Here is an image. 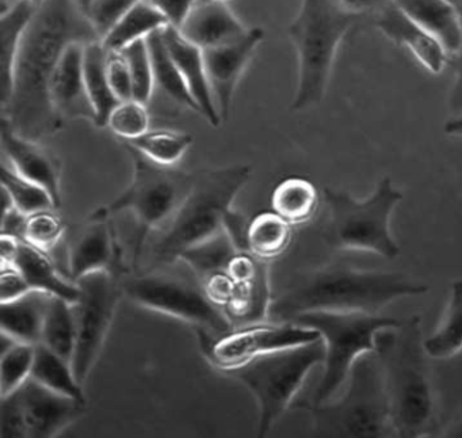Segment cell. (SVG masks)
Here are the masks:
<instances>
[{"mask_svg": "<svg viewBox=\"0 0 462 438\" xmlns=\"http://www.w3.org/2000/svg\"><path fill=\"white\" fill-rule=\"evenodd\" d=\"M96 42L101 36L75 0H42L21 40L2 120L34 142L58 134L64 120L51 98L53 75L71 45Z\"/></svg>", "mask_w": 462, "mask_h": 438, "instance_id": "1", "label": "cell"}, {"mask_svg": "<svg viewBox=\"0 0 462 438\" xmlns=\"http://www.w3.org/2000/svg\"><path fill=\"white\" fill-rule=\"evenodd\" d=\"M429 286L402 273L362 270L332 262L305 273L273 300V322H293L313 311L380 313L402 297L421 296Z\"/></svg>", "mask_w": 462, "mask_h": 438, "instance_id": "2", "label": "cell"}, {"mask_svg": "<svg viewBox=\"0 0 462 438\" xmlns=\"http://www.w3.org/2000/svg\"><path fill=\"white\" fill-rule=\"evenodd\" d=\"M396 437H426L438 424V399L424 351L420 318L412 316L375 337Z\"/></svg>", "mask_w": 462, "mask_h": 438, "instance_id": "3", "label": "cell"}, {"mask_svg": "<svg viewBox=\"0 0 462 438\" xmlns=\"http://www.w3.org/2000/svg\"><path fill=\"white\" fill-rule=\"evenodd\" d=\"M372 18L353 14L337 0H301L288 36L299 61V80L291 109L310 110L321 104L346 37Z\"/></svg>", "mask_w": 462, "mask_h": 438, "instance_id": "4", "label": "cell"}, {"mask_svg": "<svg viewBox=\"0 0 462 438\" xmlns=\"http://www.w3.org/2000/svg\"><path fill=\"white\" fill-rule=\"evenodd\" d=\"M248 164L194 172L193 185L151 247V267L174 264L197 243L223 231L235 199L251 180Z\"/></svg>", "mask_w": 462, "mask_h": 438, "instance_id": "5", "label": "cell"}, {"mask_svg": "<svg viewBox=\"0 0 462 438\" xmlns=\"http://www.w3.org/2000/svg\"><path fill=\"white\" fill-rule=\"evenodd\" d=\"M124 292L140 307L190 324L199 340H216L235 330L223 308L208 297L201 278L180 259L147 272L136 270L124 277Z\"/></svg>", "mask_w": 462, "mask_h": 438, "instance_id": "6", "label": "cell"}, {"mask_svg": "<svg viewBox=\"0 0 462 438\" xmlns=\"http://www.w3.org/2000/svg\"><path fill=\"white\" fill-rule=\"evenodd\" d=\"M345 394L324 403L299 402L318 437H394L383 369L374 351L356 359Z\"/></svg>", "mask_w": 462, "mask_h": 438, "instance_id": "7", "label": "cell"}, {"mask_svg": "<svg viewBox=\"0 0 462 438\" xmlns=\"http://www.w3.org/2000/svg\"><path fill=\"white\" fill-rule=\"evenodd\" d=\"M324 200L328 208L324 239L329 247L386 259L399 256L400 246L392 234L391 220L402 193L391 178L383 177L365 200L332 188L324 189Z\"/></svg>", "mask_w": 462, "mask_h": 438, "instance_id": "8", "label": "cell"}, {"mask_svg": "<svg viewBox=\"0 0 462 438\" xmlns=\"http://www.w3.org/2000/svg\"><path fill=\"white\" fill-rule=\"evenodd\" d=\"M134 163V175L128 188L110 204L99 208L94 215L112 218L116 213L131 212L136 220L134 246V267L139 270L148 238L163 228L190 191L194 172L172 166H162L145 158L142 153L123 143Z\"/></svg>", "mask_w": 462, "mask_h": 438, "instance_id": "9", "label": "cell"}, {"mask_svg": "<svg viewBox=\"0 0 462 438\" xmlns=\"http://www.w3.org/2000/svg\"><path fill=\"white\" fill-rule=\"evenodd\" d=\"M293 322L319 331L326 346L324 372L310 400L313 403L334 399L350 377L356 359L374 351L378 332L400 323L391 316L359 311H313Z\"/></svg>", "mask_w": 462, "mask_h": 438, "instance_id": "10", "label": "cell"}, {"mask_svg": "<svg viewBox=\"0 0 462 438\" xmlns=\"http://www.w3.org/2000/svg\"><path fill=\"white\" fill-rule=\"evenodd\" d=\"M324 359L326 346L323 340H319L263 354L226 372L242 381L255 396L259 408V437H264L291 407L310 370L324 364Z\"/></svg>", "mask_w": 462, "mask_h": 438, "instance_id": "11", "label": "cell"}, {"mask_svg": "<svg viewBox=\"0 0 462 438\" xmlns=\"http://www.w3.org/2000/svg\"><path fill=\"white\" fill-rule=\"evenodd\" d=\"M124 275L116 270H99L77 281L80 294L74 304L78 338L72 369L80 384H85L96 367L118 303L125 296Z\"/></svg>", "mask_w": 462, "mask_h": 438, "instance_id": "12", "label": "cell"}, {"mask_svg": "<svg viewBox=\"0 0 462 438\" xmlns=\"http://www.w3.org/2000/svg\"><path fill=\"white\" fill-rule=\"evenodd\" d=\"M321 340L310 327L294 322H274L237 327L216 340H199L208 361L221 372L235 369L256 357Z\"/></svg>", "mask_w": 462, "mask_h": 438, "instance_id": "13", "label": "cell"}, {"mask_svg": "<svg viewBox=\"0 0 462 438\" xmlns=\"http://www.w3.org/2000/svg\"><path fill=\"white\" fill-rule=\"evenodd\" d=\"M263 39V29L251 28L245 36L235 42L202 50L210 88L223 123L231 115L232 101L237 85Z\"/></svg>", "mask_w": 462, "mask_h": 438, "instance_id": "14", "label": "cell"}, {"mask_svg": "<svg viewBox=\"0 0 462 438\" xmlns=\"http://www.w3.org/2000/svg\"><path fill=\"white\" fill-rule=\"evenodd\" d=\"M15 392L23 408L28 437H55L78 421L88 407V402L53 391L32 377Z\"/></svg>", "mask_w": 462, "mask_h": 438, "instance_id": "15", "label": "cell"}, {"mask_svg": "<svg viewBox=\"0 0 462 438\" xmlns=\"http://www.w3.org/2000/svg\"><path fill=\"white\" fill-rule=\"evenodd\" d=\"M67 262L69 275L74 283L99 270L125 272L123 251L110 219L91 213L86 224L69 239Z\"/></svg>", "mask_w": 462, "mask_h": 438, "instance_id": "16", "label": "cell"}, {"mask_svg": "<svg viewBox=\"0 0 462 438\" xmlns=\"http://www.w3.org/2000/svg\"><path fill=\"white\" fill-rule=\"evenodd\" d=\"M0 142L5 155L14 172L21 177L44 188L55 202L56 210L61 207V162L42 142L26 139L18 135L7 121L2 120Z\"/></svg>", "mask_w": 462, "mask_h": 438, "instance_id": "17", "label": "cell"}, {"mask_svg": "<svg viewBox=\"0 0 462 438\" xmlns=\"http://www.w3.org/2000/svg\"><path fill=\"white\" fill-rule=\"evenodd\" d=\"M372 25L386 39L410 51L432 75H439L448 67V55L445 48L405 15L394 2L373 15Z\"/></svg>", "mask_w": 462, "mask_h": 438, "instance_id": "18", "label": "cell"}, {"mask_svg": "<svg viewBox=\"0 0 462 438\" xmlns=\"http://www.w3.org/2000/svg\"><path fill=\"white\" fill-rule=\"evenodd\" d=\"M162 33L175 66L180 70L194 102L199 107V115L213 128H218L223 124V120L210 88L207 66H205L204 51L186 40L174 26H167Z\"/></svg>", "mask_w": 462, "mask_h": 438, "instance_id": "19", "label": "cell"}, {"mask_svg": "<svg viewBox=\"0 0 462 438\" xmlns=\"http://www.w3.org/2000/svg\"><path fill=\"white\" fill-rule=\"evenodd\" d=\"M85 47L75 44L66 51L51 83V98L64 121L82 118L94 124L96 113L88 97L83 66Z\"/></svg>", "mask_w": 462, "mask_h": 438, "instance_id": "20", "label": "cell"}, {"mask_svg": "<svg viewBox=\"0 0 462 438\" xmlns=\"http://www.w3.org/2000/svg\"><path fill=\"white\" fill-rule=\"evenodd\" d=\"M177 29L186 40L201 50L228 44L245 36L248 31L226 0H208L199 5Z\"/></svg>", "mask_w": 462, "mask_h": 438, "instance_id": "21", "label": "cell"}, {"mask_svg": "<svg viewBox=\"0 0 462 438\" xmlns=\"http://www.w3.org/2000/svg\"><path fill=\"white\" fill-rule=\"evenodd\" d=\"M394 5L431 34L448 52V58L461 47L462 20L451 0H393Z\"/></svg>", "mask_w": 462, "mask_h": 438, "instance_id": "22", "label": "cell"}, {"mask_svg": "<svg viewBox=\"0 0 462 438\" xmlns=\"http://www.w3.org/2000/svg\"><path fill=\"white\" fill-rule=\"evenodd\" d=\"M13 266L20 270L33 291L45 292L72 304L79 299V286L74 281H67L61 277L60 273L56 270L55 262L48 256V251L34 247L23 239Z\"/></svg>", "mask_w": 462, "mask_h": 438, "instance_id": "23", "label": "cell"}, {"mask_svg": "<svg viewBox=\"0 0 462 438\" xmlns=\"http://www.w3.org/2000/svg\"><path fill=\"white\" fill-rule=\"evenodd\" d=\"M51 294L32 291L20 299L2 303V334L15 342L39 345Z\"/></svg>", "mask_w": 462, "mask_h": 438, "instance_id": "24", "label": "cell"}, {"mask_svg": "<svg viewBox=\"0 0 462 438\" xmlns=\"http://www.w3.org/2000/svg\"><path fill=\"white\" fill-rule=\"evenodd\" d=\"M272 303L269 265L263 261L253 278L237 284L234 297L224 307V312L235 329L263 323L270 318Z\"/></svg>", "mask_w": 462, "mask_h": 438, "instance_id": "25", "label": "cell"}, {"mask_svg": "<svg viewBox=\"0 0 462 438\" xmlns=\"http://www.w3.org/2000/svg\"><path fill=\"white\" fill-rule=\"evenodd\" d=\"M170 21L159 7L144 0L126 13L102 39V44L109 52H121L134 42L147 40L151 34L163 31Z\"/></svg>", "mask_w": 462, "mask_h": 438, "instance_id": "26", "label": "cell"}, {"mask_svg": "<svg viewBox=\"0 0 462 438\" xmlns=\"http://www.w3.org/2000/svg\"><path fill=\"white\" fill-rule=\"evenodd\" d=\"M107 52L102 42H91L85 47V79L88 86V97L93 104L96 121L94 126L98 128H106L110 113L120 104L112 88H110L109 77H107Z\"/></svg>", "mask_w": 462, "mask_h": 438, "instance_id": "27", "label": "cell"}, {"mask_svg": "<svg viewBox=\"0 0 462 438\" xmlns=\"http://www.w3.org/2000/svg\"><path fill=\"white\" fill-rule=\"evenodd\" d=\"M39 5L32 0H18L9 9L2 12L0 17V36H2V102L6 101L12 89L13 70L20 50L25 29Z\"/></svg>", "mask_w": 462, "mask_h": 438, "instance_id": "28", "label": "cell"}, {"mask_svg": "<svg viewBox=\"0 0 462 438\" xmlns=\"http://www.w3.org/2000/svg\"><path fill=\"white\" fill-rule=\"evenodd\" d=\"M429 359H448L462 351V280L454 281L442 318L429 338L423 340Z\"/></svg>", "mask_w": 462, "mask_h": 438, "instance_id": "29", "label": "cell"}, {"mask_svg": "<svg viewBox=\"0 0 462 438\" xmlns=\"http://www.w3.org/2000/svg\"><path fill=\"white\" fill-rule=\"evenodd\" d=\"M162 32L163 31L156 32L147 39L148 50H150L151 61H152L155 88H158L164 97H167L178 107L193 110L199 115V107L194 102L180 70L175 66L174 61L167 50Z\"/></svg>", "mask_w": 462, "mask_h": 438, "instance_id": "30", "label": "cell"}, {"mask_svg": "<svg viewBox=\"0 0 462 438\" xmlns=\"http://www.w3.org/2000/svg\"><path fill=\"white\" fill-rule=\"evenodd\" d=\"M319 202L315 185L299 177L278 183L272 196L273 210L291 226H301L312 220L318 212Z\"/></svg>", "mask_w": 462, "mask_h": 438, "instance_id": "31", "label": "cell"}, {"mask_svg": "<svg viewBox=\"0 0 462 438\" xmlns=\"http://www.w3.org/2000/svg\"><path fill=\"white\" fill-rule=\"evenodd\" d=\"M291 224L273 212L259 213L248 226V251L262 261H272L288 250L293 231Z\"/></svg>", "mask_w": 462, "mask_h": 438, "instance_id": "32", "label": "cell"}, {"mask_svg": "<svg viewBox=\"0 0 462 438\" xmlns=\"http://www.w3.org/2000/svg\"><path fill=\"white\" fill-rule=\"evenodd\" d=\"M77 318H75L74 304L52 296L47 315H45L44 327H42V342L53 353L61 359L71 362L77 348Z\"/></svg>", "mask_w": 462, "mask_h": 438, "instance_id": "33", "label": "cell"}, {"mask_svg": "<svg viewBox=\"0 0 462 438\" xmlns=\"http://www.w3.org/2000/svg\"><path fill=\"white\" fill-rule=\"evenodd\" d=\"M31 377L53 391L88 402L83 392V384L78 381L71 362L61 359L42 343L36 345V357Z\"/></svg>", "mask_w": 462, "mask_h": 438, "instance_id": "34", "label": "cell"}, {"mask_svg": "<svg viewBox=\"0 0 462 438\" xmlns=\"http://www.w3.org/2000/svg\"><path fill=\"white\" fill-rule=\"evenodd\" d=\"M237 253H240L239 248L228 232L223 229L186 250L180 259L201 280H205L215 273L226 272L229 262Z\"/></svg>", "mask_w": 462, "mask_h": 438, "instance_id": "35", "label": "cell"}, {"mask_svg": "<svg viewBox=\"0 0 462 438\" xmlns=\"http://www.w3.org/2000/svg\"><path fill=\"white\" fill-rule=\"evenodd\" d=\"M126 144L136 148L145 158L162 166H174L188 153L193 144V137L185 132L155 129L148 131L143 136L131 140Z\"/></svg>", "mask_w": 462, "mask_h": 438, "instance_id": "36", "label": "cell"}, {"mask_svg": "<svg viewBox=\"0 0 462 438\" xmlns=\"http://www.w3.org/2000/svg\"><path fill=\"white\" fill-rule=\"evenodd\" d=\"M36 345L10 340L2 342L0 357V392L2 397L9 396L31 378L33 370Z\"/></svg>", "mask_w": 462, "mask_h": 438, "instance_id": "37", "label": "cell"}, {"mask_svg": "<svg viewBox=\"0 0 462 438\" xmlns=\"http://www.w3.org/2000/svg\"><path fill=\"white\" fill-rule=\"evenodd\" d=\"M2 188L12 197L13 204L23 215L31 216L42 210H56L51 194L42 186L21 177L12 166H2Z\"/></svg>", "mask_w": 462, "mask_h": 438, "instance_id": "38", "label": "cell"}, {"mask_svg": "<svg viewBox=\"0 0 462 438\" xmlns=\"http://www.w3.org/2000/svg\"><path fill=\"white\" fill-rule=\"evenodd\" d=\"M106 126L121 142H131L143 136L151 126L148 105L136 99L120 102L110 113Z\"/></svg>", "mask_w": 462, "mask_h": 438, "instance_id": "39", "label": "cell"}, {"mask_svg": "<svg viewBox=\"0 0 462 438\" xmlns=\"http://www.w3.org/2000/svg\"><path fill=\"white\" fill-rule=\"evenodd\" d=\"M121 53L125 58L131 71L134 99L143 104H150L155 90V79H153L152 61H151L147 40L129 45L125 50L121 51Z\"/></svg>", "mask_w": 462, "mask_h": 438, "instance_id": "40", "label": "cell"}, {"mask_svg": "<svg viewBox=\"0 0 462 438\" xmlns=\"http://www.w3.org/2000/svg\"><path fill=\"white\" fill-rule=\"evenodd\" d=\"M66 235V224L55 210H42L26 218L23 239L34 247L48 251L56 247Z\"/></svg>", "mask_w": 462, "mask_h": 438, "instance_id": "41", "label": "cell"}, {"mask_svg": "<svg viewBox=\"0 0 462 438\" xmlns=\"http://www.w3.org/2000/svg\"><path fill=\"white\" fill-rule=\"evenodd\" d=\"M142 2L144 0H94L88 18L104 39L126 13Z\"/></svg>", "mask_w": 462, "mask_h": 438, "instance_id": "42", "label": "cell"}, {"mask_svg": "<svg viewBox=\"0 0 462 438\" xmlns=\"http://www.w3.org/2000/svg\"><path fill=\"white\" fill-rule=\"evenodd\" d=\"M109 52V51H107ZM107 77L110 88L118 101L134 99V85L128 63L121 52H109L107 55Z\"/></svg>", "mask_w": 462, "mask_h": 438, "instance_id": "43", "label": "cell"}, {"mask_svg": "<svg viewBox=\"0 0 462 438\" xmlns=\"http://www.w3.org/2000/svg\"><path fill=\"white\" fill-rule=\"evenodd\" d=\"M0 433L2 437H28L25 419L18 400L17 392L2 397V414H0Z\"/></svg>", "mask_w": 462, "mask_h": 438, "instance_id": "44", "label": "cell"}, {"mask_svg": "<svg viewBox=\"0 0 462 438\" xmlns=\"http://www.w3.org/2000/svg\"><path fill=\"white\" fill-rule=\"evenodd\" d=\"M33 291L20 270L10 265H2L0 273V303H9Z\"/></svg>", "mask_w": 462, "mask_h": 438, "instance_id": "45", "label": "cell"}, {"mask_svg": "<svg viewBox=\"0 0 462 438\" xmlns=\"http://www.w3.org/2000/svg\"><path fill=\"white\" fill-rule=\"evenodd\" d=\"M204 283L205 292L208 297L212 300L215 304L220 305L221 308L226 307L236 291L237 284L229 277L226 272H218L209 277L202 280Z\"/></svg>", "mask_w": 462, "mask_h": 438, "instance_id": "46", "label": "cell"}, {"mask_svg": "<svg viewBox=\"0 0 462 438\" xmlns=\"http://www.w3.org/2000/svg\"><path fill=\"white\" fill-rule=\"evenodd\" d=\"M462 20V0L457 5ZM448 67H450L454 75L453 88L448 96V109L453 116L462 115V42L459 50L448 58Z\"/></svg>", "mask_w": 462, "mask_h": 438, "instance_id": "47", "label": "cell"}, {"mask_svg": "<svg viewBox=\"0 0 462 438\" xmlns=\"http://www.w3.org/2000/svg\"><path fill=\"white\" fill-rule=\"evenodd\" d=\"M151 2L163 12L167 20L170 21V25L180 28L189 13L208 0H151Z\"/></svg>", "mask_w": 462, "mask_h": 438, "instance_id": "48", "label": "cell"}, {"mask_svg": "<svg viewBox=\"0 0 462 438\" xmlns=\"http://www.w3.org/2000/svg\"><path fill=\"white\" fill-rule=\"evenodd\" d=\"M337 4L353 13V14L364 15L372 18L378 12L392 4L393 0H337Z\"/></svg>", "mask_w": 462, "mask_h": 438, "instance_id": "49", "label": "cell"}, {"mask_svg": "<svg viewBox=\"0 0 462 438\" xmlns=\"http://www.w3.org/2000/svg\"><path fill=\"white\" fill-rule=\"evenodd\" d=\"M21 240H23L21 238L13 237V235L2 234V240H0L2 265H10V266H13L18 250H20Z\"/></svg>", "mask_w": 462, "mask_h": 438, "instance_id": "50", "label": "cell"}, {"mask_svg": "<svg viewBox=\"0 0 462 438\" xmlns=\"http://www.w3.org/2000/svg\"><path fill=\"white\" fill-rule=\"evenodd\" d=\"M443 131L448 136L462 139V115L451 116V118H448L443 126Z\"/></svg>", "mask_w": 462, "mask_h": 438, "instance_id": "51", "label": "cell"}, {"mask_svg": "<svg viewBox=\"0 0 462 438\" xmlns=\"http://www.w3.org/2000/svg\"><path fill=\"white\" fill-rule=\"evenodd\" d=\"M442 437H462V415L458 419L448 424L442 433Z\"/></svg>", "mask_w": 462, "mask_h": 438, "instance_id": "52", "label": "cell"}, {"mask_svg": "<svg viewBox=\"0 0 462 438\" xmlns=\"http://www.w3.org/2000/svg\"><path fill=\"white\" fill-rule=\"evenodd\" d=\"M77 2L78 6L82 9V12L85 13L88 17V13H90L91 6H93L94 0H75Z\"/></svg>", "mask_w": 462, "mask_h": 438, "instance_id": "53", "label": "cell"}, {"mask_svg": "<svg viewBox=\"0 0 462 438\" xmlns=\"http://www.w3.org/2000/svg\"><path fill=\"white\" fill-rule=\"evenodd\" d=\"M15 2H18V0H2V12H5V10L9 9L10 6H13V5L15 4ZM32 2H34L36 5L42 4V0H32Z\"/></svg>", "mask_w": 462, "mask_h": 438, "instance_id": "54", "label": "cell"}, {"mask_svg": "<svg viewBox=\"0 0 462 438\" xmlns=\"http://www.w3.org/2000/svg\"><path fill=\"white\" fill-rule=\"evenodd\" d=\"M451 2H453V4L456 5L457 6V5H458L459 2H461V0H451Z\"/></svg>", "mask_w": 462, "mask_h": 438, "instance_id": "55", "label": "cell"}]
</instances>
